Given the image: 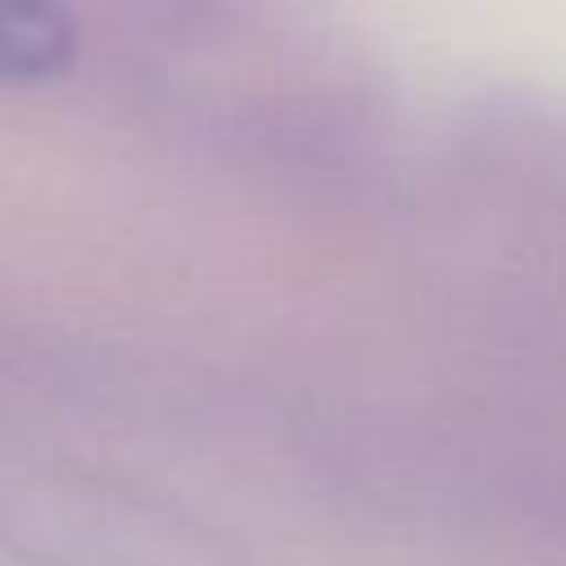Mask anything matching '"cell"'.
Listing matches in <instances>:
<instances>
[{"instance_id":"cell-1","label":"cell","mask_w":566,"mask_h":566,"mask_svg":"<svg viewBox=\"0 0 566 566\" xmlns=\"http://www.w3.org/2000/svg\"><path fill=\"white\" fill-rule=\"evenodd\" d=\"M75 27L57 0H0V84H40L71 66Z\"/></svg>"}]
</instances>
